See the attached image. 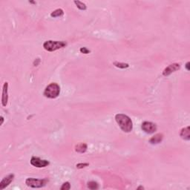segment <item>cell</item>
Segmentation results:
<instances>
[{"label": "cell", "instance_id": "cell-1", "mask_svg": "<svg viewBox=\"0 0 190 190\" xmlns=\"http://www.w3.org/2000/svg\"><path fill=\"white\" fill-rule=\"evenodd\" d=\"M115 120L124 132L129 133L132 131V121L127 115H123V114H117L115 116Z\"/></svg>", "mask_w": 190, "mask_h": 190}, {"label": "cell", "instance_id": "cell-2", "mask_svg": "<svg viewBox=\"0 0 190 190\" xmlns=\"http://www.w3.org/2000/svg\"><path fill=\"white\" fill-rule=\"evenodd\" d=\"M60 93V87L57 83H51L47 86L44 92L45 97L50 99H55L58 97Z\"/></svg>", "mask_w": 190, "mask_h": 190}, {"label": "cell", "instance_id": "cell-3", "mask_svg": "<svg viewBox=\"0 0 190 190\" xmlns=\"http://www.w3.org/2000/svg\"><path fill=\"white\" fill-rule=\"evenodd\" d=\"M66 42L64 41H52V40H49L44 42L43 44V48L45 50L52 52L58 49H63V47L66 46Z\"/></svg>", "mask_w": 190, "mask_h": 190}, {"label": "cell", "instance_id": "cell-4", "mask_svg": "<svg viewBox=\"0 0 190 190\" xmlns=\"http://www.w3.org/2000/svg\"><path fill=\"white\" fill-rule=\"evenodd\" d=\"M48 181L46 179H35V178H29L26 179L25 183L28 187H32V188H41L45 187Z\"/></svg>", "mask_w": 190, "mask_h": 190}, {"label": "cell", "instance_id": "cell-5", "mask_svg": "<svg viewBox=\"0 0 190 190\" xmlns=\"http://www.w3.org/2000/svg\"><path fill=\"white\" fill-rule=\"evenodd\" d=\"M31 164L36 168H45L50 164L46 160H42L38 157H32L31 159Z\"/></svg>", "mask_w": 190, "mask_h": 190}, {"label": "cell", "instance_id": "cell-6", "mask_svg": "<svg viewBox=\"0 0 190 190\" xmlns=\"http://www.w3.org/2000/svg\"><path fill=\"white\" fill-rule=\"evenodd\" d=\"M141 128L143 131L146 134H153L157 131L156 124L154 123L149 122V121H144L142 123Z\"/></svg>", "mask_w": 190, "mask_h": 190}, {"label": "cell", "instance_id": "cell-7", "mask_svg": "<svg viewBox=\"0 0 190 190\" xmlns=\"http://www.w3.org/2000/svg\"><path fill=\"white\" fill-rule=\"evenodd\" d=\"M181 68V65L179 63H173V64L169 65V66H167L166 68L163 70V75L167 77V76L170 75L172 73L176 71L179 70Z\"/></svg>", "mask_w": 190, "mask_h": 190}, {"label": "cell", "instance_id": "cell-8", "mask_svg": "<svg viewBox=\"0 0 190 190\" xmlns=\"http://www.w3.org/2000/svg\"><path fill=\"white\" fill-rule=\"evenodd\" d=\"M8 101V83L5 82L3 85L2 88V105L6 106Z\"/></svg>", "mask_w": 190, "mask_h": 190}, {"label": "cell", "instance_id": "cell-9", "mask_svg": "<svg viewBox=\"0 0 190 190\" xmlns=\"http://www.w3.org/2000/svg\"><path fill=\"white\" fill-rule=\"evenodd\" d=\"M13 178H14V175L13 174H10L6 177H5L0 183V189L2 190L7 187H8L9 184H11V182L13 181Z\"/></svg>", "mask_w": 190, "mask_h": 190}, {"label": "cell", "instance_id": "cell-10", "mask_svg": "<svg viewBox=\"0 0 190 190\" xmlns=\"http://www.w3.org/2000/svg\"><path fill=\"white\" fill-rule=\"evenodd\" d=\"M163 139V134H157V135H154V137L151 138L149 140V143L151 144H153V145H155V144H158L160 143H161L162 140Z\"/></svg>", "mask_w": 190, "mask_h": 190}, {"label": "cell", "instance_id": "cell-11", "mask_svg": "<svg viewBox=\"0 0 190 190\" xmlns=\"http://www.w3.org/2000/svg\"><path fill=\"white\" fill-rule=\"evenodd\" d=\"M180 136L181 137L182 139L185 140H190V134H189V126H187L186 128L181 129V133H180Z\"/></svg>", "mask_w": 190, "mask_h": 190}, {"label": "cell", "instance_id": "cell-12", "mask_svg": "<svg viewBox=\"0 0 190 190\" xmlns=\"http://www.w3.org/2000/svg\"><path fill=\"white\" fill-rule=\"evenodd\" d=\"M87 145L86 144L81 143L75 146V151L78 153H85L87 151Z\"/></svg>", "mask_w": 190, "mask_h": 190}, {"label": "cell", "instance_id": "cell-13", "mask_svg": "<svg viewBox=\"0 0 190 190\" xmlns=\"http://www.w3.org/2000/svg\"><path fill=\"white\" fill-rule=\"evenodd\" d=\"M63 14H64V11H63V10L59 8V9H57L55 10V11H53V12L51 13V16L55 18V17H59V16H63Z\"/></svg>", "mask_w": 190, "mask_h": 190}, {"label": "cell", "instance_id": "cell-14", "mask_svg": "<svg viewBox=\"0 0 190 190\" xmlns=\"http://www.w3.org/2000/svg\"><path fill=\"white\" fill-rule=\"evenodd\" d=\"M74 2L76 5H77V7H78L80 10H81V11H85V10H86V8H87V6H86V4L80 2V1H74Z\"/></svg>", "mask_w": 190, "mask_h": 190}, {"label": "cell", "instance_id": "cell-15", "mask_svg": "<svg viewBox=\"0 0 190 190\" xmlns=\"http://www.w3.org/2000/svg\"><path fill=\"white\" fill-rule=\"evenodd\" d=\"M87 186H88V188H89L90 189H97L99 188V185L97 182L95 181H89L87 183Z\"/></svg>", "mask_w": 190, "mask_h": 190}, {"label": "cell", "instance_id": "cell-16", "mask_svg": "<svg viewBox=\"0 0 190 190\" xmlns=\"http://www.w3.org/2000/svg\"><path fill=\"white\" fill-rule=\"evenodd\" d=\"M114 65H115L117 68H122V69H124V68H127L129 67V65L127 64V63H119V62H115V63H114Z\"/></svg>", "mask_w": 190, "mask_h": 190}, {"label": "cell", "instance_id": "cell-17", "mask_svg": "<svg viewBox=\"0 0 190 190\" xmlns=\"http://www.w3.org/2000/svg\"><path fill=\"white\" fill-rule=\"evenodd\" d=\"M71 189V184L69 182H65L61 187V190H68Z\"/></svg>", "mask_w": 190, "mask_h": 190}, {"label": "cell", "instance_id": "cell-18", "mask_svg": "<svg viewBox=\"0 0 190 190\" xmlns=\"http://www.w3.org/2000/svg\"><path fill=\"white\" fill-rule=\"evenodd\" d=\"M89 165L88 163H77V165H76V167H77V169H83V168H85V167L88 166Z\"/></svg>", "mask_w": 190, "mask_h": 190}, {"label": "cell", "instance_id": "cell-19", "mask_svg": "<svg viewBox=\"0 0 190 190\" xmlns=\"http://www.w3.org/2000/svg\"><path fill=\"white\" fill-rule=\"evenodd\" d=\"M80 52L83 53V54H88V53H90V51L88 50L87 48H86V47H83V48H81L80 49Z\"/></svg>", "mask_w": 190, "mask_h": 190}, {"label": "cell", "instance_id": "cell-20", "mask_svg": "<svg viewBox=\"0 0 190 190\" xmlns=\"http://www.w3.org/2000/svg\"><path fill=\"white\" fill-rule=\"evenodd\" d=\"M189 63H187V64H186V68H187V71H189Z\"/></svg>", "mask_w": 190, "mask_h": 190}, {"label": "cell", "instance_id": "cell-21", "mask_svg": "<svg viewBox=\"0 0 190 190\" xmlns=\"http://www.w3.org/2000/svg\"><path fill=\"white\" fill-rule=\"evenodd\" d=\"M3 122H4V117L2 116H1V123H0L1 126H2V124H3Z\"/></svg>", "mask_w": 190, "mask_h": 190}, {"label": "cell", "instance_id": "cell-22", "mask_svg": "<svg viewBox=\"0 0 190 190\" xmlns=\"http://www.w3.org/2000/svg\"><path fill=\"white\" fill-rule=\"evenodd\" d=\"M144 189V187H138V188H137V189Z\"/></svg>", "mask_w": 190, "mask_h": 190}, {"label": "cell", "instance_id": "cell-23", "mask_svg": "<svg viewBox=\"0 0 190 190\" xmlns=\"http://www.w3.org/2000/svg\"><path fill=\"white\" fill-rule=\"evenodd\" d=\"M30 3H32V4H34V3H36V2H32V1H30Z\"/></svg>", "mask_w": 190, "mask_h": 190}]
</instances>
